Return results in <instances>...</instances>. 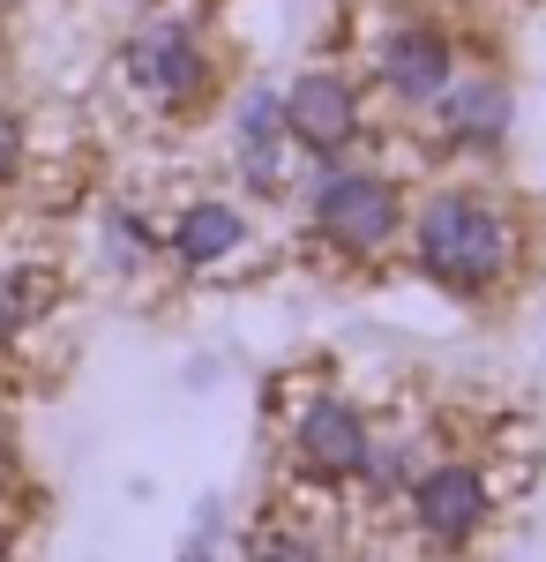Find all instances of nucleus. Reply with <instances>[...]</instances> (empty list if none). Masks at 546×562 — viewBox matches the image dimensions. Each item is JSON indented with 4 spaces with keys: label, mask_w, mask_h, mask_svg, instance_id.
<instances>
[{
    "label": "nucleus",
    "mask_w": 546,
    "mask_h": 562,
    "mask_svg": "<svg viewBox=\"0 0 546 562\" xmlns=\"http://www.w3.org/2000/svg\"><path fill=\"white\" fill-rule=\"evenodd\" d=\"M285 98V135H293L299 158L330 166V158H352L360 135H367V98L344 68H307L293 83L277 90Z\"/></svg>",
    "instance_id": "obj_6"
},
{
    "label": "nucleus",
    "mask_w": 546,
    "mask_h": 562,
    "mask_svg": "<svg viewBox=\"0 0 546 562\" xmlns=\"http://www.w3.org/2000/svg\"><path fill=\"white\" fill-rule=\"evenodd\" d=\"M426 128H434L442 150H457V158H494L509 143V128H516V98H509L502 76H457V83L426 105Z\"/></svg>",
    "instance_id": "obj_8"
},
{
    "label": "nucleus",
    "mask_w": 546,
    "mask_h": 562,
    "mask_svg": "<svg viewBox=\"0 0 546 562\" xmlns=\"http://www.w3.org/2000/svg\"><path fill=\"white\" fill-rule=\"evenodd\" d=\"M367 60H375V83L405 105V113H426L442 90L457 83V38L434 23V15H397V23H382L375 45H367Z\"/></svg>",
    "instance_id": "obj_7"
},
{
    "label": "nucleus",
    "mask_w": 546,
    "mask_h": 562,
    "mask_svg": "<svg viewBox=\"0 0 546 562\" xmlns=\"http://www.w3.org/2000/svg\"><path fill=\"white\" fill-rule=\"evenodd\" d=\"M405 248L420 262V278L434 293H450L464 307H494L502 293H516L524 256H532V217L516 195L479 188V180H450L426 188L412 217H405Z\"/></svg>",
    "instance_id": "obj_1"
},
{
    "label": "nucleus",
    "mask_w": 546,
    "mask_h": 562,
    "mask_svg": "<svg viewBox=\"0 0 546 562\" xmlns=\"http://www.w3.org/2000/svg\"><path fill=\"white\" fill-rule=\"evenodd\" d=\"M405 510H412L426 548L464 555L494 518V480H487L479 458H426L420 473L405 480Z\"/></svg>",
    "instance_id": "obj_4"
},
{
    "label": "nucleus",
    "mask_w": 546,
    "mask_h": 562,
    "mask_svg": "<svg viewBox=\"0 0 546 562\" xmlns=\"http://www.w3.org/2000/svg\"><path fill=\"white\" fill-rule=\"evenodd\" d=\"M293 135H285V98L270 83H254L232 113V166L248 180L254 195H285L293 188Z\"/></svg>",
    "instance_id": "obj_9"
},
{
    "label": "nucleus",
    "mask_w": 546,
    "mask_h": 562,
    "mask_svg": "<svg viewBox=\"0 0 546 562\" xmlns=\"http://www.w3.org/2000/svg\"><path fill=\"white\" fill-rule=\"evenodd\" d=\"M158 240H166V256L180 262V270H225L232 256H248L254 225H248V211H240L232 195H195V203L172 211V225L158 233Z\"/></svg>",
    "instance_id": "obj_10"
},
{
    "label": "nucleus",
    "mask_w": 546,
    "mask_h": 562,
    "mask_svg": "<svg viewBox=\"0 0 546 562\" xmlns=\"http://www.w3.org/2000/svg\"><path fill=\"white\" fill-rule=\"evenodd\" d=\"M405 188L375 166H352V158H330V166H315L307 173V233L330 248L337 262H352V270H375L389 262V248L405 240Z\"/></svg>",
    "instance_id": "obj_3"
},
{
    "label": "nucleus",
    "mask_w": 546,
    "mask_h": 562,
    "mask_svg": "<svg viewBox=\"0 0 546 562\" xmlns=\"http://www.w3.org/2000/svg\"><path fill=\"white\" fill-rule=\"evenodd\" d=\"M285 458H293V473L307 487H344V480L367 473V458H375V420L344 390H315L293 413V428H285Z\"/></svg>",
    "instance_id": "obj_5"
},
{
    "label": "nucleus",
    "mask_w": 546,
    "mask_h": 562,
    "mask_svg": "<svg viewBox=\"0 0 546 562\" xmlns=\"http://www.w3.org/2000/svg\"><path fill=\"white\" fill-rule=\"evenodd\" d=\"M248 562H330V555H322V540H315L307 525H262Z\"/></svg>",
    "instance_id": "obj_11"
},
{
    "label": "nucleus",
    "mask_w": 546,
    "mask_h": 562,
    "mask_svg": "<svg viewBox=\"0 0 546 562\" xmlns=\"http://www.w3.org/2000/svg\"><path fill=\"white\" fill-rule=\"evenodd\" d=\"M8 8H15V0H0V15H8Z\"/></svg>",
    "instance_id": "obj_14"
},
{
    "label": "nucleus",
    "mask_w": 546,
    "mask_h": 562,
    "mask_svg": "<svg viewBox=\"0 0 546 562\" xmlns=\"http://www.w3.org/2000/svg\"><path fill=\"white\" fill-rule=\"evenodd\" d=\"M121 83L143 113L195 121L217 98V83H225V60H217V38L187 8H158V15H143L121 38Z\"/></svg>",
    "instance_id": "obj_2"
},
{
    "label": "nucleus",
    "mask_w": 546,
    "mask_h": 562,
    "mask_svg": "<svg viewBox=\"0 0 546 562\" xmlns=\"http://www.w3.org/2000/svg\"><path fill=\"white\" fill-rule=\"evenodd\" d=\"M15 495H23V458H15V442L0 435V510H8Z\"/></svg>",
    "instance_id": "obj_13"
},
{
    "label": "nucleus",
    "mask_w": 546,
    "mask_h": 562,
    "mask_svg": "<svg viewBox=\"0 0 546 562\" xmlns=\"http://www.w3.org/2000/svg\"><path fill=\"white\" fill-rule=\"evenodd\" d=\"M23 166H31V128H23L15 105H0V195L23 180Z\"/></svg>",
    "instance_id": "obj_12"
}]
</instances>
